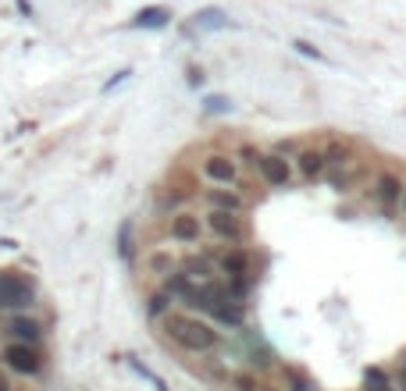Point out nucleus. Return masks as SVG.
Instances as JSON below:
<instances>
[{
    "mask_svg": "<svg viewBox=\"0 0 406 391\" xmlns=\"http://www.w3.org/2000/svg\"><path fill=\"white\" fill-rule=\"evenodd\" d=\"M203 228L214 235V239H224V242H243L246 239V220L239 213H224V210H210Z\"/></svg>",
    "mask_w": 406,
    "mask_h": 391,
    "instance_id": "nucleus-3",
    "label": "nucleus"
},
{
    "mask_svg": "<svg viewBox=\"0 0 406 391\" xmlns=\"http://www.w3.org/2000/svg\"><path fill=\"white\" fill-rule=\"evenodd\" d=\"M402 178L395 175V171H381L378 178H374V199L381 203V210L388 213L392 206H399V196H402Z\"/></svg>",
    "mask_w": 406,
    "mask_h": 391,
    "instance_id": "nucleus-7",
    "label": "nucleus"
},
{
    "mask_svg": "<svg viewBox=\"0 0 406 391\" xmlns=\"http://www.w3.org/2000/svg\"><path fill=\"white\" fill-rule=\"evenodd\" d=\"M239 160H246L250 167H257V160H260V150H257V146H250V143H243V146H239Z\"/></svg>",
    "mask_w": 406,
    "mask_h": 391,
    "instance_id": "nucleus-22",
    "label": "nucleus"
},
{
    "mask_svg": "<svg viewBox=\"0 0 406 391\" xmlns=\"http://www.w3.org/2000/svg\"><path fill=\"white\" fill-rule=\"evenodd\" d=\"M257 171H260V178H264L271 189H281V185L293 182V160L281 157V153H260Z\"/></svg>",
    "mask_w": 406,
    "mask_h": 391,
    "instance_id": "nucleus-4",
    "label": "nucleus"
},
{
    "mask_svg": "<svg viewBox=\"0 0 406 391\" xmlns=\"http://www.w3.org/2000/svg\"><path fill=\"white\" fill-rule=\"evenodd\" d=\"M164 334L186 352H214L221 345V334L210 324H203L196 317H182V313L164 317Z\"/></svg>",
    "mask_w": 406,
    "mask_h": 391,
    "instance_id": "nucleus-1",
    "label": "nucleus"
},
{
    "mask_svg": "<svg viewBox=\"0 0 406 391\" xmlns=\"http://www.w3.org/2000/svg\"><path fill=\"white\" fill-rule=\"evenodd\" d=\"M167 306H171V296H167V292H153V296L146 299V313H150L153 320H157V317L164 320V317H167Z\"/></svg>",
    "mask_w": 406,
    "mask_h": 391,
    "instance_id": "nucleus-18",
    "label": "nucleus"
},
{
    "mask_svg": "<svg viewBox=\"0 0 406 391\" xmlns=\"http://www.w3.org/2000/svg\"><path fill=\"white\" fill-rule=\"evenodd\" d=\"M118 253H122V260H136V246H132V225H122V228H118Z\"/></svg>",
    "mask_w": 406,
    "mask_h": 391,
    "instance_id": "nucleus-19",
    "label": "nucleus"
},
{
    "mask_svg": "<svg viewBox=\"0 0 406 391\" xmlns=\"http://www.w3.org/2000/svg\"><path fill=\"white\" fill-rule=\"evenodd\" d=\"M288 384H293L288 391H310V380L303 373H296V370H288Z\"/></svg>",
    "mask_w": 406,
    "mask_h": 391,
    "instance_id": "nucleus-23",
    "label": "nucleus"
},
{
    "mask_svg": "<svg viewBox=\"0 0 406 391\" xmlns=\"http://www.w3.org/2000/svg\"><path fill=\"white\" fill-rule=\"evenodd\" d=\"M402 373H406V356H402Z\"/></svg>",
    "mask_w": 406,
    "mask_h": 391,
    "instance_id": "nucleus-28",
    "label": "nucleus"
},
{
    "mask_svg": "<svg viewBox=\"0 0 406 391\" xmlns=\"http://www.w3.org/2000/svg\"><path fill=\"white\" fill-rule=\"evenodd\" d=\"M150 267H153V270H160L164 277H167L171 270H175V267H171V256H167V253H153V260H150Z\"/></svg>",
    "mask_w": 406,
    "mask_h": 391,
    "instance_id": "nucleus-21",
    "label": "nucleus"
},
{
    "mask_svg": "<svg viewBox=\"0 0 406 391\" xmlns=\"http://www.w3.org/2000/svg\"><path fill=\"white\" fill-rule=\"evenodd\" d=\"M203 175L214 182V185H231L239 178V164L231 160L228 153H210L207 160H203Z\"/></svg>",
    "mask_w": 406,
    "mask_h": 391,
    "instance_id": "nucleus-6",
    "label": "nucleus"
},
{
    "mask_svg": "<svg viewBox=\"0 0 406 391\" xmlns=\"http://www.w3.org/2000/svg\"><path fill=\"white\" fill-rule=\"evenodd\" d=\"M0 391H11V380H8L4 373H0Z\"/></svg>",
    "mask_w": 406,
    "mask_h": 391,
    "instance_id": "nucleus-26",
    "label": "nucleus"
},
{
    "mask_svg": "<svg viewBox=\"0 0 406 391\" xmlns=\"http://www.w3.org/2000/svg\"><path fill=\"white\" fill-rule=\"evenodd\" d=\"M321 157H324V175H335L338 167H350V164L357 160L353 146L345 143V139H331V143L321 150Z\"/></svg>",
    "mask_w": 406,
    "mask_h": 391,
    "instance_id": "nucleus-9",
    "label": "nucleus"
},
{
    "mask_svg": "<svg viewBox=\"0 0 406 391\" xmlns=\"http://www.w3.org/2000/svg\"><path fill=\"white\" fill-rule=\"evenodd\" d=\"M296 171H300L303 182H317V178H324V157H321V150H314V146L300 150V153H296Z\"/></svg>",
    "mask_w": 406,
    "mask_h": 391,
    "instance_id": "nucleus-11",
    "label": "nucleus"
},
{
    "mask_svg": "<svg viewBox=\"0 0 406 391\" xmlns=\"http://www.w3.org/2000/svg\"><path fill=\"white\" fill-rule=\"evenodd\" d=\"M32 296H36V289L22 274H15V270L0 274V310H22L32 303Z\"/></svg>",
    "mask_w": 406,
    "mask_h": 391,
    "instance_id": "nucleus-2",
    "label": "nucleus"
},
{
    "mask_svg": "<svg viewBox=\"0 0 406 391\" xmlns=\"http://www.w3.org/2000/svg\"><path fill=\"white\" fill-rule=\"evenodd\" d=\"M364 391H395V387H392V380L381 366H367L364 370Z\"/></svg>",
    "mask_w": 406,
    "mask_h": 391,
    "instance_id": "nucleus-17",
    "label": "nucleus"
},
{
    "mask_svg": "<svg viewBox=\"0 0 406 391\" xmlns=\"http://www.w3.org/2000/svg\"><path fill=\"white\" fill-rule=\"evenodd\" d=\"M167 296H179L182 303L200 306V303H203V285H196L193 277H186V274H179V270H171V274H167Z\"/></svg>",
    "mask_w": 406,
    "mask_h": 391,
    "instance_id": "nucleus-8",
    "label": "nucleus"
},
{
    "mask_svg": "<svg viewBox=\"0 0 406 391\" xmlns=\"http://www.w3.org/2000/svg\"><path fill=\"white\" fill-rule=\"evenodd\" d=\"M250 267H253V260H250L246 249H231V253L221 256V270L228 277H243V274H250Z\"/></svg>",
    "mask_w": 406,
    "mask_h": 391,
    "instance_id": "nucleus-15",
    "label": "nucleus"
},
{
    "mask_svg": "<svg viewBox=\"0 0 406 391\" xmlns=\"http://www.w3.org/2000/svg\"><path fill=\"white\" fill-rule=\"evenodd\" d=\"M399 210L406 213V189H402V196H399Z\"/></svg>",
    "mask_w": 406,
    "mask_h": 391,
    "instance_id": "nucleus-27",
    "label": "nucleus"
},
{
    "mask_svg": "<svg viewBox=\"0 0 406 391\" xmlns=\"http://www.w3.org/2000/svg\"><path fill=\"white\" fill-rule=\"evenodd\" d=\"M296 50H300V53H307L310 61H321V50H317L314 43H307V39H296Z\"/></svg>",
    "mask_w": 406,
    "mask_h": 391,
    "instance_id": "nucleus-24",
    "label": "nucleus"
},
{
    "mask_svg": "<svg viewBox=\"0 0 406 391\" xmlns=\"http://www.w3.org/2000/svg\"><path fill=\"white\" fill-rule=\"evenodd\" d=\"M171 239L175 242H196L200 235H203V220L196 217V213H189V210H182V213H175L171 217Z\"/></svg>",
    "mask_w": 406,
    "mask_h": 391,
    "instance_id": "nucleus-10",
    "label": "nucleus"
},
{
    "mask_svg": "<svg viewBox=\"0 0 406 391\" xmlns=\"http://www.w3.org/2000/svg\"><path fill=\"white\" fill-rule=\"evenodd\" d=\"M228 384H231V391H260V380L253 373H231Z\"/></svg>",
    "mask_w": 406,
    "mask_h": 391,
    "instance_id": "nucleus-20",
    "label": "nucleus"
},
{
    "mask_svg": "<svg viewBox=\"0 0 406 391\" xmlns=\"http://www.w3.org/2000/svg\"><path fill=\"white\" fill-rule=\"evenodd\" d=\"M39 331H43V327H39L32 317H15V320L8 324V334H11L15 342H22V345H32V342L39 338Z\"/></svg>",
    "mask_w": 406,
    "mask_h": 391,
    "instance_id": "nucleus-13",
    "label": "nucleus"
},
{
    "mask_svg": "<svg viewBox=\"0 0 406 391\" xmlns=\"http://www.w3.org/2000/svg\"><path fill=\"white\" fill-rule=\"evenodd\" d=\"M125 79H129V72H118V75H114V79H110L103 89H114V86H118V82H125Z\"/></svg>",
    "mask_w": 406,
    "mask_h": 391,
    "instance_id": "nucleus-25",
    "label": "nucleus"
},
{
    "mask_svg": "<svg viewBox=\"0 0 406 391\" xmlns=\"http://www.w3.org/2000/svg\"><path fill=\"white\" fill-rule=\"evenodd\" d=\"M171 22V11L167 8H143L139 15H136V29H164Z\"/></svg>",
    "mask_w": 406,
    "mask_h": 391,
    "instance_id": "nucleus-16",
    "label": "nucleus"
},
{
    "mask_svg": "<svg viewBox=\"0 0 406 391\" xmlns=\"http://www.w3.org/2000/svg\"><path fill=\"white\" fill-rule=\"evenodd\" d=\"M4 363H8L15 373H25V377L39 373V366H43L39 352H36L32 345H22V342H11V345L4 349Z\"/></svg>",
    "mask_w": 406,
    "mask_h": 391,
    "instance_id": "nucleus-5",
    "label": "nucleus"
},
{
    "mask_svg": "<svg viewBox=\"0 0 406 391\" xmlns=\"http://www.w3.org/2000/svg\"><path fill=\"white\" fill-rule=\"evenodd\" d=\"M175 270L186 274V277H193V281H203V277L214 274V256H186Z\"/></svg>",
    "mask_w": 406,
    "mask_h": 391,
    "instance_id": "nucleus-14",
    "label": "nucleus"
},
{
    "mask_svg": "<svg viewBox=\"0 0 406 391\" xmlns=\"http://www.w3.org/2000/svg\"><path fill=\"white\" fill-rule=\"evenodd\" d=\"M207 203H210V210H224V213H243V206H246V199L231 189H207Z\"/></svg>",
    "mask_w": 406,
    "mask_h": 391,
    "instance_id": "nucleus-12",
    "label": "nucleus"
}]
</instances>
